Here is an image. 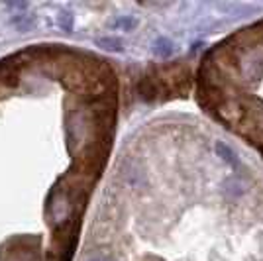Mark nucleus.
<instances>
[{
	"instance_id": "obj_1",
	"label": "nucleus",
	"mask_w": 263,
	"mask_h": 261,
	"mask_svg": "<svg viewBox=\"0 0 263 261\" xmlns=\"http://www.w3.org/2000/svg\"><path fill=\"white\" fill-rule=\"evenodd\" d=\"M49 210H51L53 220L57 222V224H61V222L69 220L71 204H69V196H67V193H55L53 200H51V204H49Z\"/></svg>"
},
{
	"instance_id": "obj_2",
	"label": "nucleus",
	"mask_w": 263,
	"mask_h": 261,
	"mask_svg": "<svg viewBox=\"0 0 263 261\" xmlns=\"http://www.w3.org/2000/svg\"><path fill=\"white\" fill-rule=\"evenodd\" d=\"M214 147H216V153L220 155L222 161H226V163L230 165V167H234V169L240 167V159H238V155H236V152L232 150L230 145H226L224 142H216Z\"/></svg>"
},
{
	"instance_id": "obj_3",
	"label": "nucleus",
	"mask_w": 263,
	"mask_h": 261,
	"mask_svg": "<svg viewBox=\"0 0 263 261\" xmlns=\"http://www.w3.org/2000/svg\"><path fill=\"white\" fill-rule=\"evenodd\" d=\"M154 53L157 57H169L175 53V44L169 38H157L154 42Z\"/></svg>"
},
{
	"instance_id": "obj_4",
	"label": "nucleus",
	"mask_w": 263,
	"mask_h": 261,
	"mask_svg": "<svg viewBox=\"0 0 263 261\" xmlns=\"http://www.w3.org/2000/svg\"><path fill=\"white\" fill-rule=\"evenodd\" d=\"M136 26H138V20L134 16H118L116 20L110 22V28H116L120 32H130L132 28H136Z\"/></svg>"
},
{
	"instance_id": "obj_5",
	"label": "nucleus",
	"mask_w": 263,
	"mask_h": 261,
	"mask_svg": "<svg viewBox=\"0 0 263 261\" xmlns=\"http://www.w3.org/2000/svg\"><path fill=\"white\" fill-rule=\"evenodd\" d=\"M224 195L228 198H238V196L243 195V185L238 179H226L224 183Z\"/></svg>"
},
{
	"instance_id": "obj_6",
	"label": "nucleus",
	"mask_w": 263,
	"mask_h": 261,
	"mask_svg": "<svg viewBox=\"0 0 263 261\" xmlns=\"http://www.w3.org/2000/svg\"><path fill=\"white\" fill-rule=\"evenodd\" d=\"M95 44L99 45V47H102V49H106V51H122L124 49L118 38H99Z\"/></svg>"
},
{
	"instance_id": "obj_7",
	"label": "nucleus",
	"mask_w": 263,
	"mask_h": 261,
	"mask_svg": "<svg viewBox=\"0 0 263 261\" xmlns=\"http://www.w3.org/2000/svg\"><path fill=\"white\" fill-rule=\"evenodd\" d=\"M57 26L63 32H71L73 30V14L69 10H59V14H57Z\"/></svg>"
},
{
	"instance_id": "obj_8",
	"label": "nucleus",
	"mask_w": 263,
	"mask_h": 261,
	"mask_svg": "<svg viewBox=\"0 0 263 261\" xmlns=\"http://www.w3.org/2000/svg\"><path fill=\"white\" fill-rule=\"evenodd\" d=\"M8 8H16V10H26L28 8V2H10Z\"/></svg>"
},
{
	"instance_id": "obj_9",
	"label": "nucleus",
	"mask_w": 263,
	"mask_h": 261,
	"mask_svg": "<svg viewBox=\"0 0 263 261\" xmlns=\"http://www.w3.org/2000/svg\"><path fill=\"white\" fill-rule=\"evenodd\" d=\"M87 261H114L112 257H108V255H95V257H90V259Z\"/></svg>"
}]
</instances>
